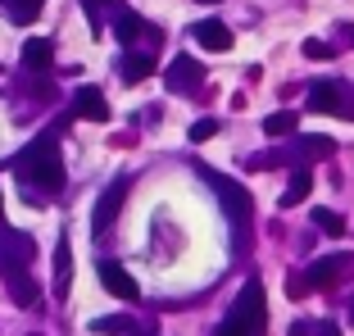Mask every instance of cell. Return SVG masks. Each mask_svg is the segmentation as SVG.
Instances as JSON below:
<instances>
[{
  "instance_id": "cell-1",
  "label": "cell",
  "mask_w": 354,
  "mask_h": 336,
  "mask_svg": "<svg viewBox=\"0 0 354 336\" xmlns=\"http://www.w3.org/2000/svg\"><path fill=\"white\" fill-rule=\"evenodd\" d=\"M14 173H19L23 187L37 191H59L64 187V159H59V141L46 132V137L28 141V146L14 155Z\"/></svg>"
},
{
  "instance_id": "cell-2",
  "label": "cell",
  "mask_w": 354,
  "mask_h": 336,
  "mask_svg": "<svg viewBox=\"0 0 354 336\" xmlns=\"http://www.w3.org/2000/svg\"><path fill=\"white\" fill-rule=\"evenodd\" d=\"M263 327H268V300H263V286L245 282L241 295H236V305H232V314L218 323L214 336H263Z\"/></svg>"
},
{
  "instance_id": "cell-3",
  "label": "cell",
  "mask_w": 354,
  "mask_h": 336,
  "mask_svg": "<svg viewBox=\"0 0 354 336\" xmlns=\"http://www.w3.org/2000/svg\"><path fill=\"white\" fill-rule=\"evenodd\" d=\"M309 114H336L345 123H354V86L341 82H313L309 86V100H304Z\"/></svg>"
},
{
  "instance_id": "cell-4",
  "label": "cell",
  "mask_w": 354,
  "mask_h": 336,
  "mask_svg": "<svg viewBox=\"0 0 354 336\" xmlns=\"http://www.w3.org/2000/svg\"><path fill=\"white\" fill-rule=\"evenodd\" d=\"M200 178H205L209 187H214V196L223 200V209H227V218H232V223H245V218H250L254 200H250V191L241 187V182L223 178V173H214V168H205V164H200Z\"/></svg>"
},
{
  "instance_id": "cell-5",
  "label": "cell",
  "mask_w": 354,
  "mask_h": 336,
  "mask_svg": "<svg viewBox=\"0 0 354 336\" xmlns=\"http://www.w3.org/2000/svg\"><path fill=\"white\" fill-rule=\"evenodd\" d=\"M37 259V241L19 227H0V273L14 277V273H28V263Z\"/></svg>"
},
{
  "instance_id": "cell-6",
  "label": "cell",
  "mask_w": 354,
  "mask_h": 336,
  "mask_svg": "<svg viewBox=\"0 0 354 336\" xmlns=\"http://www.w3.org/2000/svg\"><path fill=\"white\" fill-rule=\"evenodd\" d=\"M127 191H132V182H127V178H114V182H109V187L100 191V200H95V218H91L95 236H100L104 227H114V218H118V209H123Z\"/></svg>"
},
{
  "instance_id": "cell-7",
  "label": "cell",
  "mask_w": 354,
  "mask_h": 336,
  "mask_svg": "<svg viewBox=\"0 0 354 336\" xmlns=\"http://www.w3.org/2000/svg\"><path fill=\"white\" fill-rule=\"evenodd\" d=\"M164 82H168V91H196L205 82V64H196L191 55H177L164 68Z\"/></svg>"
},
{
  "instance_id": "cell-8",
  "label": "cell",
  "mask_w": 354,
  "mask_h": 336,
  "mask_svg": "<svg viewBox=\"0 0 354 336\" xmlns=\"http://www.w3.org/2000/svg\"><path fill=\"white\" fill-rule=\"evenodd\" d=\"M95 273H100L104 291H109V295H118V300H136V295H141V286L132 282V273H127L123 263H114V259H100V268H95Z\"/></svg>"
},
{
  "instance_id": "cell-9",
  "label": "cell",
  "mask_w": 354,
  "mask_h": 336,
  "mask_svg": "<svg viewBox=\"0 0 354 336\" xmlns=\"http://www.w3.org/2000/svg\"><path fill=\"white\" fill-rule=\"evenodd\" d=\"M332 150H336V146H332L327 137H295V141H291V150H286V159H291L295 168H309L313 159H327Z\"/></svg>"
},
{
  "instance_id": "cell-10",
  "label": "cell",
  "mask_w": 354,
  "mask_h": 336,
  "mask_svg": "<svg viewBox=\"0 0 354 336\" xmlns=\"http://www.w3.org/2000/svg\"><path fill=\"white\" fill-rule=\"evenodd\" d=\"M73 114H77V118H91V123H104V118H109V100H104L100 86H77Z\"/></svg>"
},
{
  "instance_id": "cell-11",
  "label": "cell",
  "mask_w": 354,
  "mask_h": 336,
  "mask_svg": "<svg viewBox=\"0 0 354 336\" xmlns=\"http://www.w3.org/2000/svg\"><path fill=\"white\" fill-rule=\"evenodd\" d=\"M354 268V254H327L309 268V282L313 286H336V277H345Z\"/></svg>"
},
{
  "instance_id": "cell-12",
  "label": "cell",
  "mask_w": 354,
  "mask_h": 336,
  "mask_svg": "<svg viewBox=\"0 0 354 336\" xmlns=\"http://www.w3.org/2000/svg\"><path fill=\"white\" fill-rule=\"evenodd\" d=\"M50 64H55V46L46 41V37H32V41H23V68H28L32 77H41Z\"/></svg>"
},
{
  "instance_id": "cell-13",
  "label": "cell",
  "mask_w": 354,
  "mask_h": 336,
  "mask_svg": "<svg viewBox=\"0 0 354 336\" xmlns=\"http://www.w3.org/2000/svg\"><path fill=\"white\" fill-rule=\"evenodd\" d=\"M196 41L205 46V50H232V28L227 23H218V19H205V23H196Z\"/></svg>"
},
{
  "instance_id": "cell-14",
  "label": "cell",
  "mask_w": 354,
  "mask_h": 336,
  "mask_svg": "<svg viewBox=\"0 0 354 336\" xmlns=\"http://www.w3.org/2000/svg\"><path fill=\"white\" fill-rule=\"evenodd\" d=\"M68 286H73V254H68V227H64L55 245V291L68 295Z\"/></svg>"
},
{
  "instance_id": "cell-15",
  "label": "cell",
  "mask_w": 354,
  "mask_h": 336,
  "mask_svg": "<svg viewBox=\"0 0 354 336\" xmlns=\"http://www.w3.org/2000/svg\"><path fill=\"white\" fill-rule=\"evenodd\" d=\"M10 300L19 309H37V305H41V286L32 282V273H14L10 277Z\"/></svg>"
},
{
  "instance_id": "cell-16",
  "label": "cell",
  "mask_w": 354,
  "mask_h": 336,
  "mask_svg": "<svg viewBox=\"0 0 354 336\" xmlns=\"http://www.w3.org/2000/svg\"><path fill=\"white\" fill-rule=\"evenodd\" d=\"M86 19H91V32L95 37H104V19H118L123 14V0H82Z\"/></svg>"
},
{
  "instance_id": "cell-17",
  "label": "cell",
  "mask_w": 354,
  "mask_h": 336,
  "mask_svg": "<svg viewBox=\"0 0 354 336\" xmlns=\"http://www.w3.org/2000/svg\"><path fill=\"white\" fill-rule=\"evenodd\" d=\"M150 73H155V59H150V55H132L127 50L123 59H118V77H123V82H146Z\"/></svg>"
},
{
  "instance_id": "cell-18",
  "label": "cell",
  "mask_w": 354,
  "mask_h": 336,
  "mask_svg": "<svg viewBox=\"0 0 354 336\" xmlns=\"http://www.w3.org/2000/svg\"><path fill=\"white\" fill-rule=\"evenodd\" d=\"M114 32H118V41H127V46H132V41H141V32H150V23L141 19V14L123 10V14L114 19Z\"/></svg>"
},
{
  "instance_id": "cell-19",
  "label": "cell",
  "mask_w": 354,
  "mask_h": 336,
  "mask_svg": "<svg viewBox=\"0 0 354 336\" xmlns=\"http://www.w3.org/2000/svg\"><path fill=\"white\" fill-rule=\"evenodd\" d=\"M309 191H313V178L304 173V168H295V173H291V187L281 191V209H295V205H300Z\"/></svg>"
},
{
  "instance_id": "cell-20",
  "label": "cell",
  "mask_w": 354,
  "mask_h": 336,
  "mask_svg": "<svg viewBox=\"0 0 354 336\" xmlns=\"http://www.w3.org/2000/svg\"><path fill=\"white\" fill-rule=\"evenodd\" d=\"M295 127H300V118H295L291 109H277V114L263 118V132H268V137H291Z\"/></svg>"
},
{
  "instance_id": "cell-21",
  "label": "cell",
  "mask_w": 354,
  "mask_h": 336,
  "mask_svg": "<svg viewBox=\"0 0 354 336\" xmlns=\"http://www.w3.org/2000/svg\"><path fill=\"white\" fill-rule=\"evenodd\" d=\"M41 5H46V0H10V19L19 23V28H28V23L41 14Z\"/></svg>"
},
{
  "instance_id": "cell-22",
  "label": "cell",
  "mask_w": 354,
  "mask_h": 336,
  "mask_svg": "<svg viewBox=\"0 0 354 336\" xmlns=\"http://www.w3.org/2000/svg\"><path fill=\"white\" fill-rule=\"evenodd\" d=\"M91 332H100V336L132 332V318H123V314H104V318H95V323H91Z\"/></svg>"
},
{
  "instance_id": "cell-23",
  "label": "cell",
  "mask_w": 354,
  "mask_h": 336,
  "mask_svg": "<svg viewBox=\"0 0 354 336\" xmlns=\"http://www.w3.org/2000/svg\"><path fill=\"white\" fill-rule=\"evenodd\" d=\"M313 223H318L327 236H341V232H345V218H341V214H332V209H313Z\"/></svg>"
},
{
  "instance_id": "cell-24",
  "label": "cell",
  "mask_w": 354,
  "mask_h": 336,
  "mask_svg": "<svg viewBox=\"0 0 354 336\" xmlns=\"http://www.w3.org/2000/svg\"><path fill=\"white\" fill-rule=\"evenodd\" d=\"M281 164H291L286 150H263V155H250V173H259V168H281Z\"/></svg>"
},
{
  "instance_id": "cell-25",
  "label": "cell",
  "mask_w": 354,
  "mask_h": 336,
  "mask_svg": "<svg viewBox=\"0 0 354 336\" xmlns=\"http://www.w3.org/2000/svg\"><path fill=\"white\" fill-rule=\"evenodd\" d=\"M218 137V118H200V123H191V141H209Z\"/></svg>"
},
{
  "instance_id": "cell-26",
  "label": "cell",
  "mask_w": 354,
  "mask_h": 336,
  "mask_svg": "<svg viewBox=\"0 0 354 336\" xmlns=\"http://www.w3.org/2000/svg\"><path fill=\"white\" fill-rule=\"evenodd\" d=\"M304 59H332V46L318 41V37H309V41H304Z\"/></svg>"
},
{
  "instance_id": "cell-27",
  "label": "cell",
  "mask_w": 354,
  "mask_h": 336,
  "mask_svg": "<svg viewBox=\"0 0 354 336\" xmlns=\"http://www.w3.org/2000/svg\"><path fill=\"white\" fill-rule=\"evenodd\" d=\"M286 291H291L295 300H304V295H309V277H286Z\"/></svg>"
},
{
  "instance_id": "cell-28",
  "label": "cell",
  "mask_w": 354,
  "mask_h": 336,
  "mask_svg": "<svg viewBox=\"0 0 354 336\" xmlns=\"http://www.w3.org/2000/svg\"><path fill=\"white\" fill-rule=\"evenodd\" d=\"M32 95H41V100H55V86L46 77H32Z\"/></svg>"
},
{
  "instance_id": "cell-29",
  "label": "cell",
  "mask_w": 354,
  "mask_h": 336,
  "mask_svg": "<svg viewBox=\"0 0 354 336\" xmlns=\"http://www.w3.org/2000/svg\"><path fill=\"white\" fill-rule=\"evenodd\" d=\"M132 336H155V327H141V332H136V327H132Z\"/></svg>"
},
{
  "instance_id": "cell-30",
  "label": "cell",
  "mask_w": 354,
  "mask_h": 336,
  "mask_svg": "<svg viewBox=\"0 0 354 336\" xmlns=\"http://www.w3.org/2000/svg\"><path fill=\"white\" fill-rule=\"evenodd\" d=\"M0 218H5V196H0Z\"/></svg>"
},
{
  "instance_id": "cell-31",
  "label": "cell",
  "mask_w": 354,
  "mask_h": 336,
  "mask_svg": "<svg viewBox=\"0 0 354 336\" xmlns=\"http://www.w3.org/2000/svg\"><path fill=\"white\" fill-rule=\"evenodd\" d=\"M350 327H354V305H350Z\"/></svg>"
},
{
  "instance_id": "cell-32",
  "label": "cell",
  "mask_w": 354,
  "mask_h": 336,
  "mask_svg": "<svg viewBox=\"0 0 354 336\" xmlns=\"http://www.w3.org/2000/svg\"><path fill=\"white\" fill-rule=\"evenodd\" d=\"M200 5H218V0H200Z\"/></svg>"
},
{
  "instance_id": "cell-33",
  "label": "cell",
  "mask_w": 354,
  "mask_h": 336,
  "mask_svg": "<svg viewBox=\"0 0 354 336\" xmlns=\"http://www.w3.org/2000/svg\"><path fill=\"white\" fill-rule=\"evenodd\" d=\"M350 37H354V32H350Z\"/></svg>"
}]
</instances>
